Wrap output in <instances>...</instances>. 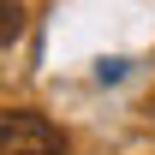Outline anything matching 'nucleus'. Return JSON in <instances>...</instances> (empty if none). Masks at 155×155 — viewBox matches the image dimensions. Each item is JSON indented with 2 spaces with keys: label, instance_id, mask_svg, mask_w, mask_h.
Returning <instances> with one entry per match:
<instances>
[{
  "label": "nucleus",
  "instance_id": "nucleus-1",
  "mask_svg": "<svg viewBox=\"0 0 155 155\" xmlns=\"http://www.w3.org/2000/svg\"><path fill=\"white\" fill-rule=\"evenodd\" d=\"M0 155H66V131L42 114H0Z\"/></svg>",
  "mask_w": 155,
  "mask_h": 155
},
{
  "label": "nucleus",
  "instance_id": "nucleus-2",
  "mask_svg": "<svg viewBox=\"0 0 155 155\" xmlns=\"http://www.w3.org/2000/svg\"><path fill=\"white\" fill-rule=\"evenodd\" d=\"M24 36V6L18 0H0V48H12Z\"/></svg>",
  "mask_w": 155,
  "mask_h": 155
}]
</instances>
